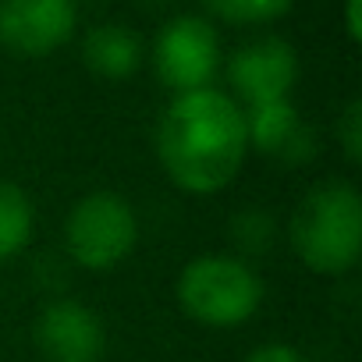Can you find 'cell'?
Instances as JSON below:
<instances>
[{"label":"cell","mask_w":362,"mask_h":362,"mask_svg":"<svg viewBox=\"0 0 362 362\" xmlns=\"http://www.w3.org/2000/svg\"><path fill=\"white\" fill-rule=\"evenodd\" d=\"M153 146L160 170L177 192L217 196L242 174L249 156L245 110L214 86L177 93L156 121Z\"/></svg>","instance_id":"6da1fadb"},{"label":"cell","mask_w":362,"mask_h":362,"mask_svg":"<svg viewBox=\"0 0 362 362\" xmlns=\"http://www.w3.org/2000/svg\"><path fill=\"white\" fill-rule=\"evenodd\" d=\"M298 263L320 277L348 274L362 256V196L348 181H320L288 221Z\"/></svg>","instance_id":"7a4b0ae2"},{"label":"cell","mask_w":362,"mask_h":362,"mask_svg":"<svg viewBox=\"0 0 362 362\" xmlns=\"http://www.w3.org/2000/svg\"><path fill=\"white\" fill-rule=\"evenodd\" d=\"M177 305L203 327H242L263 305V277L235 252H203L181 267L174 281Z\"/></svg>","instance_id":"3957f363"},{"label":"cell","mask_w":362,"mask_h":362,"mask_svg":"<svg viewBox=\"0 0 362 362\" xmlns=\"http://www.w3.org/2000/svg\"><path fill=\"white\" fill-rule=\"evenodd\" d=\"M139 245L135 206L110 189L86 192L64 217V249L82 270H114Z\"/></svg>","instance_id":"277c9868"},{"label":"cell","mask_w":362,"mask_h":362,"mask_svg":"<svg viewBox=\"0 0 362 362\" xmlns=\"http://www.w3.org/2000/svg\"><path fill=\"white\" fill-rule=\"evenodd\" d=\"M149 61L160 86H167L174 96L206 89L221 71V36L214 22L199 15H177L160 25Z\"/></svg>","instance_id":"5b68a950"},{"label":"cell","mask_w":362,"mask_h":362,"mask_svg":"<svg viewBox=\"0 0 362 362\" xmlns=\"http://www.w3.org/2000/svg\"><path fill=\"white\" fill-rule=\"evenodd\" d=\"M78 25L75 0H0V47L15 57L57 54Z\"/></svg>","instance_id":"8992f818"},{"label":"cell","mask_w":362,"mask_h":362,"mask_svg":"<svg viewBox=\"0 0 362 362\" xmlns=\"http://www.w3.org/2000/svg\"><path fill=\"white\" fill-rule=\"evenodd\" d=\"M228 82L242 107L270 103V100H291V89L298 82V54L281 36H263L245 47H238L228 61Z\"/></svg>","instance_id":"52a82bcc"},{"label":"cell","mask_w":362,"mask_h":362,"mask_svg":"<svg viewBox=\"0 0 362 362\" xmlns=\"http://www.w3.org/2000/svg\"><path fill=\"white\" fill-rule=\"evenodd\" d=\"M33 341L47 362H100L107 334L100 316L78 298H54L33 323Z\"/></svg>","instance_id":"ba28073f"},{"label":"cell","mask_w":362,"mask_h":362,"mask_svg":"<svg viewBox=\"0 0 362 362\" xmlns=\"http://www.w3.org/2000/svg\"><path fill=\"white\" fill-rule=\"evenodd\" d=\"M142 57H146L142 36L135 29L121 25V22L93 25L86 33V40H82V61L103 82H124V78H132L142 68Z\"/></svg>","instance_id":"9c48e42d"},{"label":"cell","mask_w":362,"mask_h":362,"mask_svg":"<svg viewBox=\"0 0 362 362\" xmlns=\"http://www.w3.org/2000/svg\"><path fill=\"white\" fill-rule=\"evenodd\" d=\"M245 110V135H249V149L270 153L277 156L291 135L302 128L298 107L291 100H270V103H256V107H242Z\"/></svg>","instance_id":"30bf717a"},{"label":"cell","mask_w":362,"mask_h":362,"mask_svg":"<svg viewBox=\"0 0 362 362\" xmlns=\"http://www.w3.org/2000/svg\"><path fill=\"white\" fill-rule=\"evenodd\" d=\"M36 235V206L15 181H0V263H11Z\"/></svg>","instance_id":"8fae6325"},{"label":"cell","mask_w":362,"mask_h":362,"mask_svg":"<svg viewBox=\"0 0 362 362\" xmlns=\"http://www.w3.org/2000/svg\"><path fill=\"white\" fill-rule=\"evenodd\" d=\"M295 0H206V8L231 25H267L291 11Z\"/></svg>","instance_id":"7c38bea8"},{"label":"cell","mask_w":362,"mask_h":362,"mask_svg":"<svg viewBox=\"0 0 362 362\" xmlns=\"http://www.w3.org/2000/svg\"><path fill=\"white\" fill-rule=\"evenodd\" d=\"M277 228H274V217L267 210H242L235 217V228H231V238H235V249L242 259L249 256H263L274 242Z\"/></svg>","instance_id":"4fadbf2b"},{"label":"cell","mask_w":362,"mask_h":362,"mask_svg":"<svg viewBox=\"0 0 362 362\" xmlns=\"http://www.w3.org/2000/svg\"><path fill=\"white\" fill-rule=\"evenodd\" d=\"M337 142H341V153L348 163H358L362 160V100H348L341 117H337Z\"/></svg>","instance_id":"5bb4252c"},{"label":"cell","mask_w":362,"mask_h":362,"mask_svg":"<svg viewBox=\"0 0 362 362\" xmlns=\"http://www.w3.org/2000/svg\"><path fill=\"white\" fill-rule=\"evenodd\" d=\"M316 156V132L302 121V128L291 135V142L277 153V160L284 163V167H302V163H309Z\"/></svg>","instance_id":"9a60e30c"},{"label":"cell","mask_w":362,"mask_h":362,"mask_svg":"<svg viewBox=\"0 0 362 362\" xmlns=\"http://www.w3.org/2000/svg\"><path fill=\"white\" fill-rule=\"evenodd\" d=\"M242 362H309V358L288 341H267V344L252 348Z\"/></svg>","instance_id":"2e32d148"},{"label":"cell","mask_w":362,"mask_h":362,"mask_svg":"<svg viewBox=\"0 0 362 362\" xmlns=\"http://www.w3.org/2000/svg\"><path fill=\"white\" fill-rule=\"evenodd\" d=\"M344 36L351 43H362V0H344Z\"/></svg>","instance_id":"e0dca14e"},{"label":"cell","mask_w":362,"mask_h":362,"mask_svg":"<svg viewBox=\"0 0 362 362\" xmlns=\"http://www.w3.org/2000/svg\"><path fill=\"white\" fill-rule=\"evenodd\" d=\"M139 8H146V11H160V8H170L174 0H135Z\"/></svg>","instance_id":"ac0fdd59"}]
</instances>
